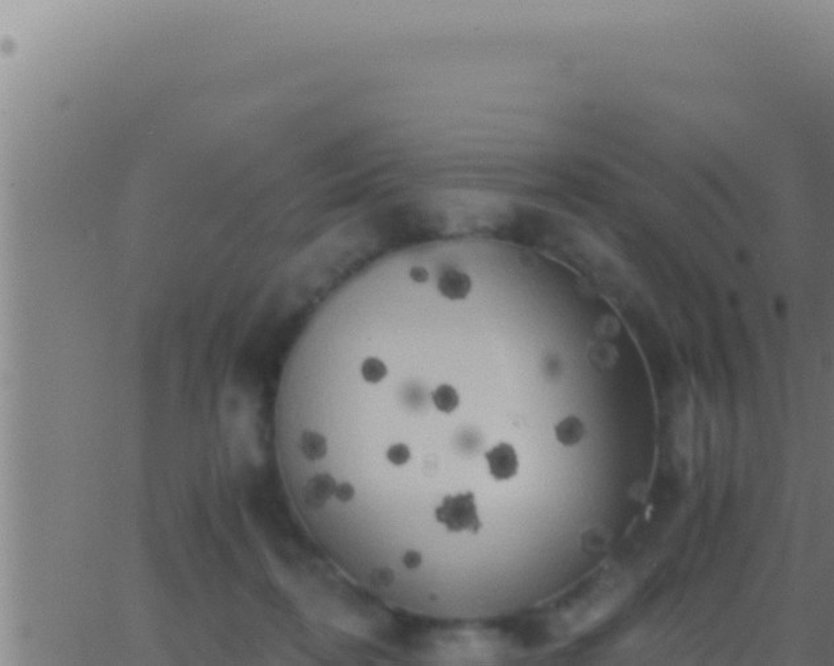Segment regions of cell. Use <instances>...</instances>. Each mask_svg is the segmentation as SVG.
<instances>
[{"instance_id": "obj_1", "label": "cell", "mask_w": 834, "mask_h": 666, "mask_svg": "<svg viewBox=\"0 0 834 666\" xmlns=\"http://www.w3.org/2000/svg\"><path fill=\"white\" fill-rule=\"evenodd\" d=\"M434 518L437 524L445 526L449 533L455 534L462 532L478 534L482 527L476 511L474 492L445 496L442 503L434 509Z\"/></svg>"}, {"instance_id": "obj_5", "label": "cell", "mask_w": 834, "mask_h": 666, "mask_svg": "<svg viewBox=\"0 0 834 666\" xmlns=\"http://www.w3.org/2000/svg\"><path fill=\"white\" fill-rule=\"evenodd\" d=\"M430 398L434 408L444 414H452L460 406V396L452 385L437 386L430 393Z\"/></svg>"}, {"instance_id": "obj_6", "label": "cell", "mask_w": 834, "mask_h": 666, "mask_svg": "<svg viewBox=\"0 0 834 666\" xmlns=\"http://www.w3.org/2000/svg\"><path fill=\"white\" fill-rule=\"evenodd\" d=\"M388 370L386 363L376 357H367L360 366V375L367 382L376 385L387 377Z\"/></svg>"}, {"instance_id": "obj_10", "label": "cell", "mask_w": 834, "mask_h": 666, "mask_svg": "<svg viewBox=\"0 0 834 666\" xmlns=\"http://www.w3.org/2000/svg\"><path fill=\"white\" fill-rule=\"evenodd\" d=\"M402 563L407 570H416L423 564V554L417 550H408L402 557Z\"/></svg>"}, {"instance_id": "obj_9", "label": "cell", "mask_w": 834, "mask_h": 666, "mask_svg": "<svg viewBox=\"0 0 834 666\" xmlns=\"http://www.w3.org/2000/svg\"><path fill=\"white\" fill-rule=\"evenodd\" d=\"M394 579V570L391 567H379L371 573V581L378 587H388L393 585Z\"/></svg>"}, {"instance_id": "obj_3", "label": "cell", "mask_w": 834, "mask_h": 666, "mask_svg": "<svg viewBox=\"0 0 834 666\" xmlns=\"http://www.w3.org/2000/svg\"><path fill=\"white\" fill-rule=\"evenodd\" d=\"M470 278L464 272L455 270L444 272L439 281V291L451 300H462L470 293Z\"/></svg>"}, {"instance_id": "obj_2", "label": "cell", "mask_w": 834, "mask_h": 666, "mask_svg": "<svg viewBox=\"0 0 834 666\" xmlns=\"http://www.w3.org/2000/svg\"><path fill=\"white\" fill-rule=\"evenodd\" d=\"M490 475L498 481L510 480L518 473L519 459L510 443H500L485 452Z\"/></svg>"}, {"instance_id": "obj_4", "label": "cell", "mask_w": 834, "mask_h": 666, "mask_svg": "<svg viewBox=\"0 0 834 666\" xmlns=\"http://www.w3.org/2000/svg\"><path fill=\"white\" fill-rule=\"evenodd\" d=\"M556 439L561 444L570 447L579 443L585 435V426L579 418L568 417L555 427Z\"/></svg>"}, {"instance_id": "obj_7", "label": "cell", "mask_w": 834, "mask_h": 666, "mask_svg": "<svg viewBox=\"0 0 834 666\" xmlns=\"http://www.w3.org/2000/svg\"><path fill=\"white\" fill-rule=\"evenodd\" d=\"M411 450L409 447L404 443L393 444L387 451H386V457L387 460L394 464L396 467H402L407 464L411 460Z\"/></svg>"}, {"instance_id": "obj_8", "label": "cell", "mask_w": 834, "mask_h": 666, "mask_svg": "<svg viewBox=\"0 0 834 666\" xmlns=\"http://www.w3.org/2000/svg\"><path fill=\"white\" fill-rule=\"evenodd\" d=\"M333 497L336 499L337 503L348 504L350 501H353L355 497V488L350 481L337 483L336 491H334Z\"/></svg>"}]
</instances>
